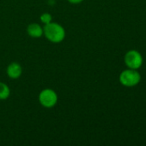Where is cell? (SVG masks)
I'll return each mask as SVG.
<instances>
[{
    "instance_id": "obj_1",
    "label": "cell",
    "mask_w": 146,
    "mask_h": 146,
    "mask_svg": "<svg viewBox=\"0 0 146 146\" xmlns=\"http://www.w3.org/2000/svg\"><path fill=\"white\" fill-rule=\"evenodd\" d=\"M43 34L45 35L46 38L50 42L58 44L65 39L66 33L64 27L61 26L59 23L51 21L44 25Z\"/></svg>"
},
{
    "instance_id": "obj_2",
    "label": "cell",
    "mask_w": 146,
    "mask_h": 146,
    "mask_svg": "<svg viewBox=\"0 0 146 146\" xmlns=\"http://www.w3.org/2000/svg\"><path fill=\"white\" fill-rule=\"evenodd\" d=\"M119 80L120 83L126 87H133L141 81V74L138 69L127 68L120 73Z\"/></svg>"
},
{
    "instance_id": "obj_3",
    "label": "cell",
    "mask_w": 146,
    "mask_h": 146,
    "mask_svg": "<svg viewBox=\"0 0 146 146\" xmlns=\"http://www.w3.org/2000/svg\"><path fill=\"white\" fill-rule=\"evenodd\" d=\"M38 99L42 107L46 109H52L56 106L59 98L57 92L51 88H46L40 91Z\"/></svg>"
},
{
    "instance_id": "obj_4",
    "label": "cell",
    "mask_w": 146,
    "mask_h": 146,
    "mask_svg": "<svg viewBox=\"0 0 146 146\" xmlns=\"http://www.w3.org/2000/svg\"><path fill=\"white\" fill-rule=\"evenodd\" d=\"M124 62L127 68L139 69L144 62V58L142 54L136 50H128L124 56Z\"/></svg>"
},
{
    "instance_id": "obj_5",
    "label": "cell",
    "mask_w": 146,
    "mask_h": 146,
    "mask_svg": "<svg viewBox=\"0 0 146 146\" xmlns=\"http://www.w3.org/2000/svg\"><path fill=\"white\" fill-rule=\"evenodd\" d=\"M6 74L10 79L17 80L21 77L22 74V68L20 65V63L16 62H12L8 65L6 69Z\"/></svg>"
},
{
    "instance_id": "obj_6",
    "label": "cell",
    "mask_w": 146,
    "mask_h": 146,
    "mask_svg": "<svg viewBox=\"0 0 146 146\" xmlns=\"http://www.w3.org/2000/svg\"><path fill=\"white\" fill-rule=\"evenodd\" d=\"M27 33L33 38H39L43 35V27L39 23H30L27 27Z\"/></svg>"
},
{
    "instance_id": "obj_7",
    "label": "cell",
    "mask_w": 146,
    "mask_h": 146,
    "mask_svg": "<svg viewBox=\"0 0 146 146\" xmlns=\"http://www.w3.org/2000/svg\"><path fill=\"white\" fill-rule=\"evenodd\" d=\"M10 96V89L3 82L0 81V100H6Z\"/></svg>"
},
{
    "instance_id": "obj_8",
    "label": "cell",
    "mask_w": 146,
    "mask_h": 146,
    "mask_svg": "<svg viewBox=\"0 0 146 146\" xmlns=\"http://www.w3.org/2000/svg\"><path fill=\"white\" fill-rule=\"evenodd\" d=\"M40 21L45 25L52 21V16L50 13H43L40 16Z\"/></svg>"
},
{
    "instance_id": "obj_9",
    "label": "cell",
    "mask_w": 146,
    "mask_h": 146,
    "mask_svg": "<svg viewBox=\"0 0 146 146\" xmlns=\"http://www.w3.org/2000/svg\"><path fill=\"white\" fill-rule=\"evenodd\" d=\"M67 1L72 4H78V3H81L83 0H67Z\"/></svg>"
}]
</instances>
